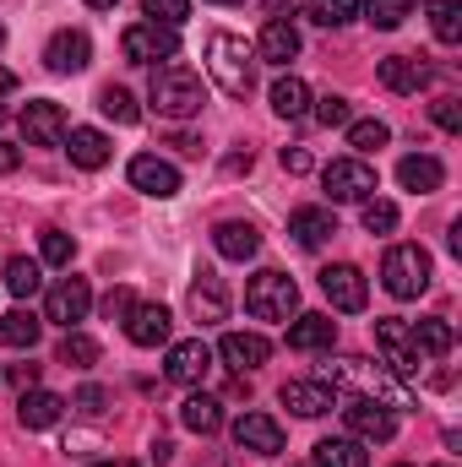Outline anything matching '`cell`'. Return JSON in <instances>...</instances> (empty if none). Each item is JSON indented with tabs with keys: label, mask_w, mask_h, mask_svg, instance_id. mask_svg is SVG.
I'll use <instances>...</instances> for the list:
<instances>
[{
	"label": "cell",
	"mask_w": 462,
	"mask_h": 467,
	"mask_svg": "<svg viewBox=\"0 0 462 467\" xmlns=\"http://www.w3.org/2000/svg\"><path fill=\"white\" fill-rule=\"evenodd\" d=\"M207 77L229 93V99H250L256 93V49L239 33H207Z\"/></svg>",
	"instance_id": "1"
},
{
	"label": "cell",
	"mask_w": 462,
	"mask_h": 467,
	"mask_svg": "<svg viewBox=\"0 0 462 467\" xmlns=\"http://www.w3.org/2000/svg\"><path fill=\"white\" fill-rule=\"evenodd\" d=\"M147 99H152V109L163 119H196L207 109V82L191 66H158Z\"/></svg>",
	"instance_id": "2"
},
{
	"label": "cell",
	"mask_w": 462,
	"mask_h": 467,
	"mask_svg": "<svg viewBox=\"0 0 462 467\" xmlns=\"http://www.w3.org/2000/svg\"><path fill=\"white\" fill-rule=\"evenodd\" d=\"M430 272H436V261H430L425 244H392L386 261H381V283H386L392 299H419L430 288Z\"/></svg>",
	"instance_id": "3"
},
{
	"label": "cell",
	"mask_w": 462,
	"mask_h": 467,
	"mask_svg": "<svg viewBox=\"0 0 462 467\" xmlns=\"http://www.w3.org/2000/svg\"><path fill=\"white\" fill-rule=\"evenodd\" d=\"M245 310L256 316V321H294V310H299V283L289 277V272H256L250 277V288H245Z\"/></svg>",
	"instance_id": "4"
},
{
	"label": "cell",
	"mask_w": 462,
	"mask_h": 467,
	"mask_svg": "<svg viewBox=\"0 0 462 467\" xmlns=\"http://www.w3.org/2000/svg\"><path fill=\"white\" fill-rule=\"evenodd\" d=\"M120 55L131 66H158V60H174L180 55V33L174 27H158V22H131L120 33Z\"/></svg>",
	"instance_id": "5"
},
{
	"label": "cell",
	"mask_w": 462,
	"mask_h": 467,
	"mask_svg": "<svg viewBox=\"0 0 462 467\" xmlns=\"http://www.w3.org/2000/svg\"><path fill=\"white\" fill-rule=\"evenodd\" d=\"M343 419L353 430V441H364V446H381V441L397 435V413L381 397H343Z\"/></svg>",
	"instance_id": "6"
},
{
	"label": "cell",
	"mask_w": 462,
	"mask_h": 467,
	"mask_svg": "<svg viewBox=\"0 0 462 467\" xmlns=\"http://www.w3.org/2000/svg\"><path fill=\"white\" fill-rule=\"evenodd\" d=\"M321 185H327L332 202H370L375 196V169L364 158H332L321 169Z\"/></svg>",
	"instance_id": "7"
},
{
	"label": "cell",
	"mask_w": 462,
	"mask_h": 467,
	"mask_svg": "<svg viewBox=\"0 0 462 467\" xmlns=\"http://www.w3.org/2000/svg\"><path fill=\"white\" fill-rule=\"evenodd\" d=\"M321 294H327L332 310H343V316H359V310L370 305V283H364V272H359L353 261L321 266Z\"/></svg>",
	"instance_id": "8"
},
{
	"label": "cell",
	"mask_w": 462,
	"mask_h": 467,
	"mask_svg": "<svg viewBox=\"0 0 462 467\" xmlns=\"http://www.w3.org/2000/svg\"><path fill=\"white\" fill-rule=\"evenodd\" d=\"M88 310H93V288L82 277H60L44 299V321L66 327V332H77V321H88Z\"/></svg>",
	"instance_id": "9"
},
{
	"label": "cell",
	"mask_w": 462,
	"mask_h": 467,
	"mask_svg": "<svg viewBox=\"0 0 462 467\" xmlns=\"http://www.w3.org/2000/svg\"><path fill=\"white\" fill-rule=\"evenodd\" d=\"M375 343H381V353H386V364L408 380V386H419V353H414V337H408V327L397 321V316H381L375 321Z\"/></svg>",
	"instance_id": "10"
},
{
	"label": "cell",
	"mask_w": 462,
	"mask_h": 467,
	"mask_svg": "<svg viewBox=\"0 0 462 467\" xmlns=\"http://www.w3.org/2000/svg\"><path fill=\"white\" fill-rule=\"evenodd\" d=\"M125 174H131V185H136L142 196H158V202L180 196V169H174L169 158H158V152H136Z\"/></svg>",
	"instance_id": "11"
},
{
	"label": "cell",
	"mask_w": 462,
	"mask_h": 467,
	"mask_svg": "<svg viewBox=\"0 0 462 467\" xmlns=\"http://www.w3.org/2000/svg\"><path fill=\"white\" fill-rule=\"evenodd\" d=\"M44 66H49L55 77H77V71H88V66H93V38H88V33H77V27L55 33V38H49V49H44Z\"/></svg>",
	"instance_id": "12"
},
{
	"label": "cell",
	"mask_w": 462,
	"mask_h": 467,
	"mask_svg": "<svg viewBox=\"0 0 462 467\" xmlns=\"http://www.w3.org/2000/svg\"><path fill=\"white\" fill-rule=\"evenodd\" d=\"M234 446L256 451V457H278L283 451V424L272 413H239L234 419Z\"/></svg>",
	"instance_id": "13"
},
{
	"label": "cell",
	"mask_w": 462,
	"mask_h": 467,
	"mask_svg": "<svg viewBox=\"0 0 462 467\" xmlns=\"http://www.w3.org/2000/svg\"><path fill=\"white\" fill-rule=\"evenodd\" d=\"M66 109L55 104V99H33L27 109H22V136L33 141V147H60L66 141Z\"/></svg>",
	"instance_id": "14"
},
{
	"label": "cell",
	"mask_w": 462,
	"mask_h": 467,
	"mask_svg": "<svg viewBox=\"0 0 462 467\" xmlns=\"http://www.w3.org/2000/svg\"><path fill=\"white\" fill-rule=\"evenodd\" d=\"M169 332H174V316H169L163 305H131V310H125V337H131L136 348H163Z\"/></svg>",
	"instance_id": "15"
},
{
	"label": "cell",
	"mask_w": 462,
	"mask_h": 467,
	"mask_svg": "<svg viewBox=\"0 0 462 467\" xmlns=\"http://www.w3.org/2000/svg\"><path fill=\"white\" fill-rule=\"evenodd\" d=\"M207 369H213V348H207L202 337L174 343V348H169V364H163V375H169L174 386H202V380H207Z\"/></svg>",
	"instance_id": "16"
},
{
	"label": "cell",
	"mask_w": 462,
	"mask_h": 467,
	"mask_svg": "<svg viewBox=\"0 0 462 467\" xmlns=\"http://www.w3.org/2000/svg\"><path fill=\"white\" fill-rule=\"evenodd\" d=\"M218 358L229 364L234 375H250V369H261V364L272 358V343H267L261 332H224V343H218Z\"/></svg>",
	"instance_id": "17"
},
{
	"label": "cell",
	"mask_w": 462,
	"mask_h": 467,
	"mask_svg": "<svg viewBox=\"0 0 462 467\" xmlns=\"http://www.w3.org/2000/svg\"><path fill=\"white\" fill-rule=\"evenodd\" d=\"M256 55H261L267 66H294V60H299V27H294L289 16H267V27H261V38H256Z\"/></svg>",
	"instance_id": "18"
},
{
	"label": "cell",
	"mask_w": 462,
	"mask_h": 467,
	"mask_svg": "<svg viewBox=\"0 0 462 467\" xmlns=\"http://www.w3.org/2000/svg\"><path fill=\"white\" fill-rule=\"evenodd\" d=\"M191 316H196L202 327H213V321L229 316V288H224V277H218L213 266H202L196 283H191Z\"/></svg>",
	"instance_id": "19"
},
{
	"label": "cell",
	"mask_w": 462,
	"mask_h": 467,
	"mask_svg": "<svg viewBox=\"0 0 462 467\" xmlns=\"http://www.w3.org/2000/svg\"><path fill=\"white\" fill-rule=\"evenodd\" d=\"M278 402L283 408H294L299 419H321V413H332V386H321V380H283V391H278Z\"/></svg>",
	"instance_id": "20"
},
{
	"label": "cell",
	"mask_w": 462,
	"mask_h": 467,
	"mask_svg": "<svg viewBox=\"0 0 462 467\" xmlns=\"http://www.w3.org/2000/svg\"><path fill=\"white\" fill-rule=\"evenodd\" d=\"M332 343H338V321L332 316L316 310V316H294L289 321V348L294 353H327Z\"/></svg>",
	"instance_id": "21"
},
{
	"label": "cell",
	"mask_w": 462,
	"mask_h": 467,
	"mask_svg": "<svg viewBox=\"0 0 462 467\" xmlns=\"http://www.w3.org/2000/svg\"><path fill=\"white\" fill-rule=\"evenodd\" d=\"M397 180H403V191L430 196V191L446 185V169H441V158H430V152H408V158L397 163Z\"/></svg>",
	"instance_id": "22"
},
{
	"label": "cell",
	"mask_w": 462,
	"mask_h": 467,
	"mask_svg": "<svg viewBox=\"0 0 462 467\" xmlns=\"http://www.w3.org/2000/svg\"><path fill=\"white\" fill-rule=\"evenodd\" d=\"M66 152H71V163H77V169H104L115 147H110V136H104V130L77 125V130H66Z\"/></svg>",
	"instance_id": "23"
},
{
	"label": "cell",
	"mask_w": 462,
	"mask_h": 467,
	"mask_svg": "<svg viewBox=\"0 0 462 467\" xmlns=\"http://www.w3.org/2000/svg\"><path fill=\"white\" fill-rule=\"evenodd\" d=\"M430 82V66H419L414 55H386L381 60V88L386 93H419Z\"/></svg>",
	"instance_id": "24"
},
{
	"label": "cell",
	"mask_w": 462,
	"mask_h": 467,
	"mask_svg": "<svg viewBox=\"0 0 462 467\" xmlns=\"http://www.w3.org/2000/svg\"><path fill=\"white\" fill-rule=\"evenodd\" d=\"M180 424H185L191 435H218V430H224V402L207 397V391H191V397L180 402Z\"/></svg>",
	"instance_id": "25"
},
{
	"label": "cell",
	"mask_w": 462,
	"mask_h": 467,
	"mask_svg": "<svg viewBox=\"0 0 462 467\" xmlns=\"http://www.w3.org/2000/svg\"><path fill=\"white\" fill-rule=\"evenodd\" d=\"M289 234H294L305 250H316V244H327V239L338 234V218H332L327 207H299V213H289Z\"/></svg>",
	"instance_id": "26"
},
{
	"label": "cell",
	"mask_w": 462,
	"mask_h": 467,
	"mask_svg": "<svg viewBox=\"0 0 462 467\" xmlns=\"http://www.w3.org/2000/svg\"><path fill=\"white\" fill-rule=\"evenodd\" d=\"M310 467H370V451L353 435H327V441H316V462Z\"/></svg>",
	"instance_id": "27"
},
{
	"label": "cell",
	"mask_w": 462,
	"mask_h": 467,
	"mask_svg": "<svg viewBox=\"0 0 462 467\" xmlns=\"http://www.w3.org/2000/svg\"><path fill=\"white\" fill-rule=\"evenodd\" d=\"M60 413H66V402L55 397V391H22V402H16V419L27 424V430H49V424H60Z\"/></svg>",
	"instance_id": "28"
},
{
	"label": "cell",
	"mask_w": 462,
	"mask_h": 467,
	"mask_svg": "<svg viewBox=\"0 0 462 467\" xmlns=\"http://www.w3.org/2000/svg\"><path fill=\"white\" fill-rule=\"evenodd\" d=\"M267 99H272V115L278 119H305L310 115V88H305L299 77H278Z\"/></svg>",
	"instance_id": "29"
},
{
	"label": "cell",
	"mask_w": 462,
	"mask_h": 467,
	"mask_svg": "<svg viewBox=\"0 0 462 467\" xmlns=\"http://www.w3.org/2000/svg\"><path fill=\"white\" fill-rule=\"evenodd\" d=\"M408 337H414V353L419 358H446L452 343H457V332H452V321H419V327H408Z\"/></svg>",
	"instance_id": "30"
},
{
	"label": "cell",
	"mask_w": 462,
	"mask_h": 467,
	"mask_svg": "<svg viewBox=\"0 0 462 467\" xmlns=\"http://www.w3.org/2000/svg\"><path fill=\"white\" fill-rule=\"evenodd\" d=\"M213 244H218V255H229V261H250V255L261 250V234H256V223H218V229H213Z\"/></svg>",
	"instance_id": "31"
},
{
	"label": "cell",
	"mask_w": 462,
	"mask_h": 467,
	"mask_svg": "<svg viewBox=\"0 0 462 467\" xmlns=\"http://www.w3.org/2000/svg\"><path fill=\"white\" fill-rule=\"evenodd\" d=\"M38 332H44V321L33 316V310H5L0 316V348H33L38 343Z\"/></svg>",
	"instance_id": "32"
},
{
	"label": "cell",
	"mask_w": 462,
	"mask_h": 467,
	"mask_svg": "<svg viewBox=\"0 0 462 467\" xmlns=\"http://www.w3.org/2000/svg\"><path fill=\"white\" fill-rule=\"evenodd\" d=\"M5 288H11L16 299H33V294L44 288V272H38V261H27V255H11V261H5Z\"/></svg>",
	"instance_id": "33"
},
{
	"label": "cell",
	"mask_w": 462,
	"mask_h": 467,
	"mask_svg": "<svg viewBox=\"0 0 462 467\" xmlns=\"http://www.w3.org/2000/svg\"><path fill=\"white\" fill-rule=\"evenodd\" d=\"M55 358H60L66 369H93V364H99V343H93L88 332H66Z\"/></svg>",
	"instance_id": "34"
},
{
	"label": "cell",
	"mask_w": 462,
	"mask_h": 467,
	"mask_svg": "<svg viewBox=\"0 0 462 467\" xmlns=\"http://www.w3.org/2000/svg\"><path fill=\"white\" fill-rule=\"evenodd\" d=\"M430 27L441 44H462V0H430Z\"/></svg>",
	"instance_id": "35"
},
{
	"label": "cell",
	"mask_w": 462,
	"mask_h": 467,
	"mask_svg": "<svg viewBox=\"0 0 462 467\" xmlns=\"http://www.w3.org/2000/svg\"><path fill=\"white\" fill-rule=\"evenodd\" d=\"M305 16L321 22V27H343L359 16V0H305Z\"/></svg>",
	"instance_id": "36"
},
{
	"label": "cell",
	"mask_w": 462,
	"mask_h": 467,
	"mask_svg": "<svg viewBox=\"0 0 462 467\" xmlns=\"http://www.w3.org/2000/svg\"><path fill=\"white\" fill-rule=\"evenodd\" d=\"M386 141H392L386 119H348V147H353V152H375V147H386Z\"/></svg>",
	"instance_id": "37"
},
{
	"label": "cell",
	"mask_w": 462,
	"mask_h": 467,
	"mask_svg": "<svg viewBox=\"0 0 462 467\" xmlns=\"http://www.w3.org/2000/svg\"><path fill=\"white\" fill-rule=\"evenodd\" d=\"M364 16H370L381 33H392V27H403V22L414 16V0H364Z\"/></svg>",
	"instance_id": "38"
},
{
	"label": "cell",
	"mask_w": 462,
	"mask_h": 467,
	"mask_svg": "<svg viewBox=\"0 0 462 467\" xmlns=\"http://www.w3.org/2000/svg\"><path fill=\"white\" fill-rule=\"evenodd\" d=\"M99 109H104V115L115 119V125H136V119H142L136 99H131L125 88H115V82H110V88H99Z\"/></svg>",
	"instance_id": "39"
},
{
	"label": "cell",
	"mask_w": 462,
	"mask_h": 467,
	"mask_svg": "<svg viewBox=\"0 0 462 467\" xmlns=\"http://www.w3.org/2000/svg\"><path fill=\"white\" fill-rule=\"evenodd\" d=\"M142 16L158 27H180V22H191V0H142Z\"/></svg>",
	"instance_id": "40"
},
{
	"label": "cell",
	"mask_w": 462,
	"mask_h": 467,
	"mask_svg": "<svg viewBox=\"0 0 462 467\" xmlns=\"http://www.w3.org/2000/svg\"><path fill=\"white\" fill-rule=\"evenodd\" d=\"M359 223H364V234H392V229H397V207H392V202H381V196H370V202H364V213H359Z\"/></svg>",
	"instance_id": "41"
},
{
	"label": "cell",
	"mask_w": 462,
	"mask_h": 467,
	"mask_svg": "<svg viewBox=\"0 0 462 467\" xmlns=\"http://www.w3.org/2000/svg\"><path fill=\"white\" fill-rule=\"evenodd\" d=\"M71 255H77V239L60 229H44V261L49 266H71Z\"/></svg>",
	"instance_id": "42"
},
{
	"label": "cell",
	"mask_w": 462,
	"mask_h": 467,
	"mask_svg": "<svg viewBox=\"0 0 462 467\" xmlns=\"http://www.w3.org/2000/svg\"><path fill=\"white\" fill-rule=\"evenodd\" d=\"M316 119H321L327 130H338V125H348V119H353V109H348V99L327 93V99H316Z\"/></svg>",
	"instance_id": "43"
},
{
	"label": "cell",
	"mask_w": 462,
	"mask_h": 467,
	"mask_svg": "<svg viewBox=\"0 0 462 467\" xmlns=\"http://www.w3.org/2000/svg\"><path fill=\"white\" fill-rule=\"evenodd\" d=\"M430 119H436L441 130H452V136H457V130H462V104H457V99H436V104H430Z\"/></svg>",
	"instance_id": "44"
},
{
	"label": "cell",
	"mask_w": 462,
	"mask_h": 467,
	"mask_svg": "<svg viewBox=\"0 0 462 467\" xmlns=\"http://www.w3.org/2000/svg\"><path fill=\"white\" fill-rule=\"evenodd\" d=\"M283 169H289V174H310V169H316L310 147H283Z\"/></svg>",
	"instance_id": "45"
},
{
	"label": "cell",
	"mask_w": 462,
	"mask_h": 467,
	"mask_svg": "<svg viewBox=\"0 0 462 467\" xmlns=\"http://www.w3.org/2000/svg\"><path fill=\"white\" fill-rule=\"evenodd\" d=\"M104 402H110V397H104V386H82V391H77V413H88V419H93V413H104Z\"/></svg>",
	"instance_id": "46"
},
{
	"label": "cell",
	"mask_w": 462,
	"mask_h": 467,
	"mask_svg": "<svg viewBox=\"0 0 462 467\" xmlns=\"http://www.w3.org/2000/svg\"><path fill=\"white\" fill-rule=\"evenodd\" d=\"M131 305H136V299H131V288H110V294H104V316H110V321H125V310H131Z\"/></svg>",
	"instance_id": "47"
},
{
	"label": "cell",
	"mask_w": 462,
	"mask_h": 467,
	"mask_svg": "<svg viewBox=\"0 0 462 467\" xmlns=\"http://www.w3.org/2000/svg\"><path fill=\"white\" fill-rule=\"evenodd\" d=\"M11 386H16V391H33V386H38V364H16V369H11Z\"/></svg>",
	"instance_id": "48"
},
{
	"label": "cell",
	"mask_w": 462,
	"mask_h": 467,
	"mask_svg": "<svg viewBox=\"0 0 462 467\" xmlns=\"http://www.w3.org/2000/svg\"><path fill=\"white\" fill-rule=\"evenodd\" d=\"M22 169V147L16 141H0V174H16Z\"/></svg>",
	"instance_id": "49"
},
{
	"label": "cell",
	"mask_w": 462,
	"mask_h": 467,
	"mask_svg": "<svg viewBox=\"0 0 462 467\" xmlns=\"http://www.w3.org/2000/svg\"><path fill=\"white\" fill-rule=\"evenodd\" d=\"M224 169H229V174H250V152H234Z\"/></svg>",
	"instance_id": "50"
},
{
	"label": "cell",
	"mask_w": 462,
	"mask_h": 467,
	"mask_svg": "<svg viewBox=\"0 0 462 467\" xmlns=\"http://www.w3.org/2000/svg\"><path fill=\"white\" fill-rule=\"evenodd\" d=\"M0 93H16V71H5V66H0Z\"/></svg>",
	"instance_id": "51"
},
{
	"label": "cell",
	"mask_w": 462,
	"mask_h": 467,
	"mask_svg": "<svg viewBox=\"0 0 462 467\" xmlns=\"http://www.w3.org/2000/svg\"><path fill=\"white\" fill-rule=\"evenodd\" d=\"M88 5H93V11H115L120 0H88Z\"/></svg>",
	"instance_id": "52"
},
{
	"label": "cell",
	"mask_w": 462,
	"mask_h": 467,
	"mask_svg": "<svg viewBox=\"0 0 462 467\" xmlns=\"http://www.w3.org/2000/svg\"><path fill=\"white\" fill-rule=\"evenodd\" d=\"M93 467H131V462H93Z\"/></svg>",
	"instance_id": "53"
},
{
	"label": "cell",
	"mask_w": 462,
	"mask_h": 467,
	"mask_svg": "<svg viewBox=\"0 0 462 467\" xmlns=\"http://www.w3.org/2000/svg\"><path fill=\"white\" fill-rule=\"evenodd\" d=\"M213 5H239V0H213Z\"/></svg>",
	"instance_id": "54"
},
{
	"label": "cell",
	"mask_w": 462,
	"mask_h": 467,
	"mask_svg": "<svg viewBox=\"0 0 462 467\" xmlns=\"http://www.w3.org/2000/svg\"><path fill=\"white\" fill-rule=\"evenodd\" d=\"M0 44H5V27H0Z\"/></svg>",
	"instance_id": "55"
},
{
	"label": "cell",
	"mask_w": 462,
	"mask_h": 467,
	"mask_svg": "<svg viewBox=\"0 0 462 467\" xmlns=\"http://www.w3.org/2000/svg\"><path fill=\"white\" fill-rule=\"evenodd\" d=\"M436 467H452V462H436Z\"/></svg>",
	"instance_id": "56"
},
{
	"label": "cell",
	"mask_w": 462,
	"mask_h": 467,
	"mask_svg": "<svg viewBox=\"0 0 462 467\" xmlns=\"http://www.w3.org/2000/svg\"><path fill=\"white\" fill-rule=\"evenodd\" d=\"M0 119H5V109H0Z\"/></svg>",
	"instance_id": "57"
},
{
	"label": "cell",
	"mask_w": 462,
	"mask_h": 467,
	"mask_svg": "<svg viewBox=\"0 0 462 467\" xmlns=\"http://www.w3.org/2000/svg\"><path fill=\"white\" fill-rule=\"evenodd\" d=\"M397 467H408V462H397Z\"/></svg>",
	"instance_id": "58"
},
{
	"label": "cell",
	"mask_w": 462,
	"mask_h": 467,
	"mask_svg": "<svg viewBox=\"0 0 462 467\" xmlns=\"http://www.w3.org/2000/svg\"><path fill=\"white\" fill-rule=\"evenodd\" d=\"M294 467H305V462H294Z\"/></svg>",
	"instance_id": "59"
}]
</instances>
